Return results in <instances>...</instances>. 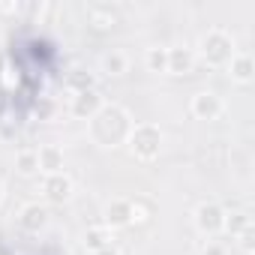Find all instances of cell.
<instances>
[{
    "label": "cell",
    "mask_w": 255,
    "mask_h": 255,
    "mask_svg": "<svg viewBox=\"0 0 255 255\" xmlns=\"http://www.w3.org/2000/svg\"><path fill=\"white\" fill-rule=\"evenodd\" d=\"M249 228H252V216H249L246 210H234V213H225V228H222V231H228V234L240 237V234H246Z\"/></svg>",
    "instance_id": "cell-16"
},
{
    "label": "cell",
    "mask_w": 255,
    "mask_h": 255,
    "mask_svg": "<svg viewBox=\"0 0 255 255\" xmlns=\"http://www.w3.org/2000/svg\"><path fill=\"white\" fill-rule=\"evenodd\" d=\"M228 75L237 81V84H249L252 75H255V63L249 54H234L231 63H228Z\"/></svg>",
    "instance_id": "cell-14"
},
{
    "label": "cell",
    "mask_w": 255,
    "mask_h": 255,
    "mask_svg": "<svg viewBox=\"0 0 255 255\" xmlns=\"http://www.w3.org/2000/svg\"><path fill=\"white\" fill-rule=\"evenodd\" d=\"M90 255H120L114 246H108V249H99V252H90Z\"/></svg>",
    "instance_id": "cell-22"
},
{
    "label": "cell",
    "mask_w": 255,
    "mask_h": 255,
    "mask_svg": "<svg viewBox=\"0 0 255 255\" xmlns=\"http://www.w3.org/2000/svg\"><path fill=\"white\" fill-rule=\"evenodd\" d=\"M234 54H237V51H234V39H231L225 30H219V27L207 30V33L201 36V42H198V57H201L207 66H228Z\"/></svg>",
    "instance_id": "cell-2"
},
{
    "label": "cell",
    "mask_w": 255,
    "mask_h": 255,
    "mask_svg": "<svg viewBox=\"0 0 255 255\" xmlns=\"http://www.w3.org/2000/svg\"><path fill=\"white\" fill-rule=\"evenodd\" d=\"M195 228H198L201 234H207V237L219 234V231L225 228V210H222V204H216V201L198 204V207H195Z\"/></svg>",
    "instance_id": "cell-4"
},
{
    "label": "cell",
    "mask_w": 255,
    "mask_h": 255,
    "mask_svg": "<svg viewBox=\"0 0 255 255\" xmlns=\"http://www.w3.org/2000/svg\"><path fill=\"white\" fill-rule=\"evenodd\" d=\"M18 225H21L24 231H30V234L42 231V228L48 225V207H45V204H27V207H21Z\"/></svg>",
    "instance_id": "cell-9"
},
{
    "label": "cell",
    "mask_w": 255,
    "mask_h": 255,
    "mask_svg": "<svg viewBox=\"0 0 255 255\" xmlns=\"http://www.w3.org/2000/svg\"><path fill=\"white\" fill-rule=\"evenodd\" d=\"M87 21L93 30H111L117 24V9L111 3H90L87 6Z\"/></svg>",
    "instance_id": "cell-10"
},
{
    "label": "cell",
    "mask_w": 255,
    "mask_h": 255,
    "mask_svg": "<svg viewBox=\"0 0 255 255\" xmlns=\"http://www.w3.org/2000/svg\"><path fill=\"white\" fill-rule=\"evenodd\" d=\"M87 123H90V138L99 147H117V144H123L126 138H129V132H132L129 111L120 108V105H108V102Z\"/></svg>",
    "instance_id": "cell-1"
},
{
    "label": "cell",
    "mask_w": 255,
    "mask_h": 255,
    "mask_svg": "<svg viewBox=\"0 0 255 255\" xmlns=\"http://www.w3.org/2000/svg\"><path fill=\"white\" fill-rule=\"evenodd\" d=\"M0 198H3V183H0Z\"/></svg>",
    "instance_id": "cell-23"
},
{
    "label": "cell",
    "mask_w": 255,
    "mask_h": 255,
    "mask_svg": "<svg viewBox=\"0 0 255 255\" xmlns=\"http://www.w3.org/2000/svg\"><path fill=\"white\" fill-rule=\"evenodd\" d=\"M36 159H39V171L48 177V174H60L63 171V150L57 144H45L36 150Z\"/></svg>",
    "instance_id": "cell-11"
},
{
    "label": "cell",
    "mask_w": 255,
    "mask_h": 255,
    "mask_svg": "<svg viewBox=\"0 0 255 255\" xmlns=\"http://www.w3.org/2000/svg\"><path fill=\"white\" fill-rule=\"evenodd\" d=\"M201 255H228V249H225L222 243H207V246L201 249Z\"/></svg>",
    "instance_id": "cell-20"
},
{
    "label": "cell",
    "mask_w": 255,
    "mask_h": 255,
    "mask_svg": "<svg viewBox=\"0 0 255 255\" xmlns=\"http://www.w3.org/2000/svg\"><path fill=\"white\" fill-rule=\"evenodd\" d=\"M144 66H147L150 72H168V48H159V45L147 48V54H144Z\"/></svg>",
    "instance_id": "cell-17"
},
{
    "label": "cell",
    "mask_w": 255,
    "mask_h": 255,
    "mask_svg": "<svg viewBox=\"0 0 255 255\" xmlns=\"http://www.w3.org/2000/svg\"><path fill=\"white\" fill-rule=\"evenodd\" d=\"M108 246H114V231L111 228H105V225L87 228V234H84V249L87 252H99V249H108Z\"/></svg>",
    "instance_id": "cell-13"
},
{
    "label": "cell",
    "mask_w": 255,
    "mask_h": 255,
    "mask_svg": "<svg viewBox=\"0 0 255 255\" xmlns=\"http://www.w3.org/2000/svg\"><path fill=\"white\" fill-rule=\"evenodd\" d=\"M132 204V222H147L150 216H153V207L144 201V198H135V201H129Z\"/></svg>",
    "instance_id": "cell-19"
},
{
    "label": "cell",
    "mask_w": 255,
    "mask_h": 255,
    "mask_svg": "<svg viewBox=\"0 0 255 255\" xmlns=\"http://www.w3.org/2000/svg\"><path fill=\"white\" fill-rule=\"evenodd\" d=\"M252 237H255V231H252V228H249V231H246V234H240V246H243V249H246V252H249V249H252Z\"/></svg>",
    "instance_id": "cell-21"
},
{
    "label": "cell",
    "mask_w": 255,
    "mask_h": 255,
    "mask_svg": "<svg viewBox=\"0 0 255 255\" xmlns=\"http://www.w3.org/2000/svg\"><path fill=\"white\" fill-rule=\"evenodd\" d=\"M15 171H18V174H24V177L36 174V171H39L36 150H18V153H15Z\"/></svg>",
    "instance_id": "cell-18"
},
{
    "label": "cell",
    "mask_w": 255,
    "mask_h": 255,
    "mask_svg": "<svg viewBox=\"0 0 255 255\" xmlns=\"http://www.w3.org/2000/svg\"><path fill=\"white\" fill-rule=\"evenodd\" d=\"M192 69H195L192 48H168V72L171 75H189Z\"/></svg>",
    "instance_id": "cell-12"
},
{
    "label": "cell",
    "mask_w": 255,
    "mask_h": 255,
    "mask_svg": "<svg viewBox=\"0 0 255 255\" xmlns=\"http://www.w3.org/2000/svg\"><path fill=\"white\" fill-rule=\"evenodd\" d=\"M42 192H45V198L51 201V204H63V201H69L72 198V177L69 174H48L45 180H42Z\"/></svg>",
    "instance_id": "cell-7"
},
{
    "label": "cell",
    "mask_w": 255,
    "mask_h": 255,
    "mask_svg": "<svg viewBox=\"0 0 255 255\" xmlns=\"http://www.w3.org/2000/svg\"><path fill=\"white\" fill-rule=\"evenodd\" d=\"M189 111H192V117H198V120H216V117L222 114V99H219L213 90H201V93L192 96Z\"/></svg>",
    "instance_id": "cell-6"
},
{
    "label": "cell",
    "mask_w": 255,
    "mask_h": 255,
    "mask_svg": "<svg viewBox=\"0 0 255 255\" xmlns=\"http://www.w3.org/2000/svg\"><path fill=\"white\" fill-rule=\"evenodd\" d=\"M99 66H102L105 75H114V78H117V75H126V69H129V60H126L123 51L114 48V51H105V54H102Z\"/></svg>",
    "instance_id": "cell-15"
},
{
    "label": "cell",
    "mask_w": 255,
    "mask_h": 255,
    "mask_svg": "<svg viewBox=\"0 0 255 255\" xmlns=\"http://www.w3.org/2000/svg\"><path fill=\"white\" fill-rule=\"evenodd\" d=\"M105 228H126V225H132V204L126 201V198H114L108 207H105Z\"/></svg>",
    "instance_id": "cell-8"
},
{
    "label": "cell",
    "mask_w": 255,
    "mask_h": 255,
    "mask_svg": "<svg viewBox=\"0 0 255 255\" xmlns=\"http://www.w3.org/2000/svg\"><path fill=\"white\" fill-rule=\"evenodd\" d=\"M102 105H105L102 93H99L96 87H87V90H81V93H75V96H72L69 111H72V117H78V120H90Z\"/></svg>",
    "instance_id": "cell-5"
},
{
    "label": "cell",
    "mask_w": 255,
    "mask_h": 255,
    "mask_svg": "<svg viewBox=\"0 0 255 255\" xmlns=\"http://www.w3.org/2000/svg\"><path fill=\"white\" fill-rule=\"evenodd\" d=\"M126 144H129V153L135 159L150 162L162 150V129H159V126H153V123H138V126H132V132H129V138H126Z\"/></svg>",
    "instance_id": "cell-3"
}]
</instances>
